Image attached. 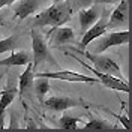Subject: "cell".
Masks as SVG:
<instances>
[{"label": "cell", "mask_w": 132, "mask_h": 132, "mask_svg": "<svg viewBox=\"0 0 132 132\" xmlns=\"http://www.w3.org/2000/svg\"><path fill=\"white\" fill-rule=\"evenodd\" d=\"M0 26H6V21H5V18L0 15Z\"/></svg>", "instance_id": "24"}, {"label": "cell", "mask_w": 132, "mask_h": 132, "mask_svg": "<svg viewBox=\"0 0 132 132\" xmlns=\"http://www.w3.org/2000/svg\"><path fill=\"white\" fill-rule=\"evenodd\" d=\"M14 2H16V0H0V9L3 8V6H11V5H14Z\"/></svg>", "instance_id": "22"}, {"label": "cell", "mask_w": 132, "mask_h": 132, "mask_svg": "<svg viewBox=\"0 0 132 132\" xmlns=\"http://www.w3.org/2000/svg\"><path fill=\"white\" fill-rule=\"evenodd\" d=\"M18 93V86L14 81V77L9 75L8 78V86L5 90L0 92V129L5 128V113H6V108L15 101V96Z\"/></svg>", "instance_id": "8"}, {"label": "cell", "mask_w": 132, "mask_h": 132, "mask_svg": "<svg viewBox=\"0 0 132 132\" xmlns=\"http://www.w3.org/2000/svg\"><path fill=\"white\" fill-rule=\"evenodd\" d=\"M74 50L77 53H80L81 56H84L89 62H92L95 65V69L122 78V69H120V66L117 65L110 56H102L101 53H90V51H84V50H80V48L78 50L74 48Z\"/></svg>", "instance_id": "4"}, {"label": "cell", "mask_w": 132, "mask_h": 132, "mask_svg": "<svg viewBox=\"0 0 132 132\" xmlns=\"http://www.w3.org/2000/svg\"><path fill=\"white\" fill-rule=\"evenodd\" d=\"M116 117V119H119L120 122H122V125L125 126V129L126 131H131L132 128H131V123H129V119H128V116L126 114H123V116H119V114H113Z\"/></svg>", "instance_id": "20"}, {"label": "cell", "mask_w": 132, "mask_h": 132, "mask_svg": "<svg viewBox=\"0 0 132 132\" xmlns=\"http://www.w3.org/2000/svg\"><path fill=\"white\" fill-rule=\"evenodd\" d=\"M20 45V36L18 35H12L9 38H5L0 41V54L2 53H6V51H14Z\"/></svg>", "instance_id": "19"}, {"label": "cell", "mask_w": 132, "mask_h": 132, "mask_svg": "<svg viewBox=\"0 0 132 132\" xmlns=\"http://www.w3.org/2000/svg\"><path fill=\"white\" fill-rule=\"evenodd\" d=\"M36 78V81L33 82V86H35V92H36V95H38V99L44 102V99H45V95L50 92V78H45V77H35Z\"/></svg>", "instance_id": "17"}, {"label": "cell", "mask_w": 132, "mask_h": 132, "mask_svg": "<svg viewBox=\"0 0 132 132\" xmlns=\"http://www.w3.org/2000/svg\"><path fill=\"white\" fill-rule=\"evenodd\" d=\"M42 104L53 111H66L72 107H86V102L82 99L71 96H51L48 99H44Z\"/></svg>", "instance_id": "7"}, {"label": "cell", "mask_w": 132, "mask_h": 132, "mask_svg": "<svg viewBox=\"0 0 132 132\" xmlns=\"http://www.w3.org/2000/svg\"><path fill=\"white\" fill-rule=\"evenodd\" d=\"M120 0H95V3L98 5H113V3H119Z\"/></svg>", "instance_id": "21"}, {"label": "cell", "mask_w": 132, "mask_h": 132, "mask_svg": "<svg viewBox=\"0 0 132 132\" xmlns=\"http://www.w3.org/2000/svg\"><path fill=\"white\" fill-rule=\"evenodd\" d=\"M50 59V50L47 41L36 29H32V65L33 71L44 65V62Z\"/></svg>", "instance_id": "5"}, {"label": "cell", "mask_w": 132, "mask_h": 132, "mask_svg": "<svg viewBox=\"0 0 132 132\" xmlns=\"http://www.w3.org/2000/svg\"><path fill=\"white\" fill-rule=\"evenodd\" d=\"M66 56H71V57H74L77 62H80V65L84 66L86 69H89L90 72L96 75V78H98V81L102 82V86H105L108 89H113V90H117V92H125V93H129V84L125 81L123 78H119V77H114V75L111 74H105V72H101L98 69H95L93 66L87 65L86 62H82L81 59H78L75 56L74 53H69V51H66Z\"/></svg>", "instance_id": "3"}, {"label": "cell", "mask_w": 132, "mask_h": 132, "mask_svg": "<svg viewBox=\"0 0 132 132\" xmlns=\"http://www.w3.org/2000/svg\"><path fill=\"white\" fill-rule=\"evenodd\" d=\"M27 122H29V125H27V129H38V126H36V125L33 123V120H32V119H29Z\"/></svg>", "instance_id": "23"}, {"label": "cell", "mask_w": 132, "mask_h": 132, "mask_svg": "<svg viewBox=\"0 0 132 132\" xmlns=\"http://www.w3.org/2000/svg\"><path fill=\"white\" fill-rule=\"evenodd\" d=\"M105 32H108L107 30V11L104 9V12L98 18V21H95L86 32L82 33L81 42H80V48L87 47L92 41H95L96 38H99L101 35H104Z\"/></svg>", "instance_id": "9"}, {"label": "cell", "mask_w": 132, "mask_h": 132, "mask_svg": "<svg viewBox=\"0 0 132 132\" xmlns=\"http://www.w3.org/2000/svg\"><path fill=\"white\" fill-rule=\"evenodd\" d=\"M78 122H81L80 117H74V116H69V114H63L60 119L57 120L59 128L65 129V131H74L78 128Z\"/></svg>", "instance_id": "18"}, {"label": "cell", "mask_w": 132, "mask_h": 132, "mask_svg": "<svg viewBox=\"0 0 132 132\" xmlns=\"http://www.w3.org/2000/svg\"><path fill=\"white\" fill-rule=\"evenodd\" d=\"M35 77H45L50 80H65L71 82H98V78H92L89 75L74 72V71H54V72H36Z\"/></svg>", "instance_id": "6"}, {"label": "cell", "mask_w": 132, "mask_h": 132, "mask_svg": "<svg viewBox=\"0 0 132 132\" xmlns=\"http://www.w3.org/2000/svg\"><path fill=\"white\" fill-rule=\"evenodd\" d=\"M41 6V0H20L14 5V16L16 20H26L29 15L35 14Z\"/></svg>", "instance_id": "12"}, {"label": "cell", "mask_w": 132, "mask_h": 132, "mask_svg": "<svg viewBox=\"0 0 132 132\" xmlns=\"http://www.w3.org/2000/svg\"><path fill=\"white\" fill-rule=\"evenodd\" d=\"M128 16H129V0H120L117 8L113 11L110 20H107V30L116 29V27L122 26L123 23H126Z\"/></svg>", "instance_id": "11"}, {"label": "cell", "mask_w": 132, "mask_h": 132, "mask_svg": "<svg viewBox=\"0 0 132 132\" xmlns=\"http://www.w3.org/2000/svg\"><path fill=\"white\" fill-rule=\"evenodd\" d=\"M82 129L84 131H114L116 126H113L108 120L99 119V117H93L84 125Z\"/></svg>", "instance_id": "16"}, {"label": "cell", "mask_w": 132, "mask_h": 132, "mask_svg": "<svg viewBox=\"0 0 132 132\" xmlns=\"http://www.w3.org/2000/svg\"><path fill=\"white\" fill-rule=\"evenodd\" d=\"M54 3H59V2H65V0H53Z\"/></svg>", "instance_id": "25"}, {"label": "cell", "mask_w": 132, "mask_h": 132, "mask_svg": "<svg viewBox=\"0 0 132 132\" xmlns=\"http://www.w3.org/2000/svg\"><path fill=\"white\" fill-rule=\"evenodd\" d=\"M32 62V53L30 51H16L11 53V56L0 60V66H26Z\"/></svg>", "instance_id": "14"}, {"label": "cell", "mask_w": 132, "mask_h": 132, "mask_svg": "<svg viewBox=\"0 0 132 132\" xmlns=\"http://www.w3.org/2000/svg\"><path fill=\"white\" fill-rule=\"evenodd\" d=\"M75 41V32L71 27H56L51 30L53 47H62L65 44H72Z\"/></svg>", "instance_id": "13"}, {"label": "cell", "mask_w": 132, "mask_h": 132, "mask_svg": "<svg viewBox=\"0 0 132 132\" xmlns=\"http://www.w3.org/2000/svg\"><path fill=\"white\" fill-rule=\"evenodd\" d=\"M72 16V6L69 2H59L54 3L53 6L44 9L38 15L33 18V26H39V27H60V26L66 24Z\"/></svg>", "instance_id": "1"}, {"label": "cell", "mask_w": 132, "mask_h": 132, "mask_svg": "<svg viewBox=\"0 0 132 132\" xmlns=\"http://www.w3.org/2000/svg\"><path fill=\"white\" fill-rule=\"evenodd\" d=\"M128 42H129V30H122V32H105L95 41H92L89 45H92L90 53H104L111 47H119Z\"/></svg>", "instance_id": "2"}, {"label": "cell", "mask_w": 132, "mask_h": 132, "mask_svg": "<svg viewBox=\"0 0 132 132\" xmlns=\"http://www.w3.org/2000/svg\"><path fill=\"white\" fill-rule=\"evenodd\" d=\"M102 12H104V8L101 5H98V3H95L93 6H90L87 9H81L78 12V21H80L81 32L84 33L95 21H98V18L102 15Z\"/></svg>", "instance_id": "10"}, {"label": "cell", "mask_w": 132, "mask_h": 132, "mask_svg": "<svg viewBox=\"0 0 132 132\" xmlns=\"http://www.w3.org/2000/svg\"><path fill=\"white\" fill-rule=\"evenodd\" d=\"M33 80H35V71H33L32 62H30L29 65H26V71L21 72L20 77H18L16 86H18V93H20V96H23L24 92H29L33 87Z\"/></svg>", "instance_id": "15"}]
</instances>
